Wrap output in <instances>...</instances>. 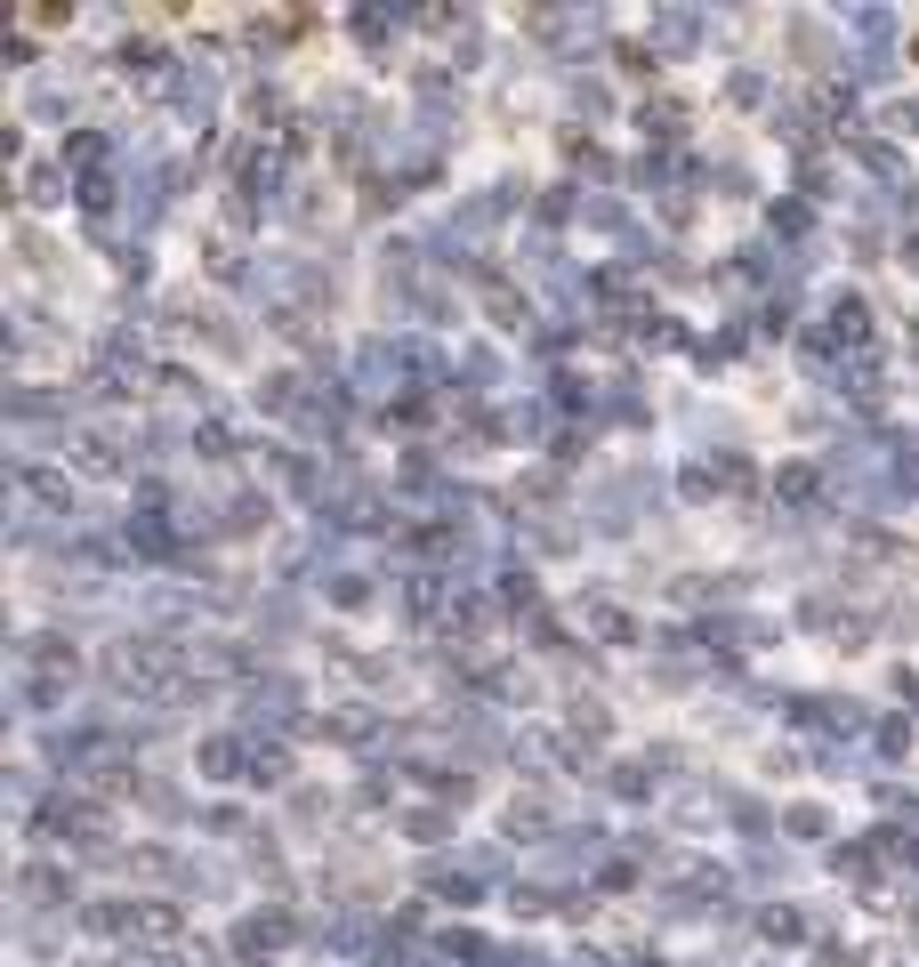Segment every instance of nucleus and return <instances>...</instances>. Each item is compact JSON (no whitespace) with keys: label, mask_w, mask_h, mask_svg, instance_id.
I'll return each mask as SVG.
<instances>
[{"label":"nucleus","mask_w":919,"mask_h":967,"mask_svg":"<svg viewBox=\"0 0 919 967\" xmlns=\"http://www.w3.org/2000/svg\"><path fill=\"white\" fill-rule=\"evenodd\" d=\"M323 596H331V605H347V613H363V605H372V572H363V565L323 572Z\"/></svg>","instance_id":"f257e3e1"},{"label":"nucleus","mask_w":919,"mask_h":967,"mask_svg":"<svg viewBox=\"0 0 919 967\" xmlns=\"http://www.w3.org/2000/svg\"><path fill=\"white\" fill-rule=\"evenodd\" d=\"M766 97H774V73H759V65L726 73V106H766Z\"/></svg>","instance_id":"f03ea898"},{"label":"nucleus","mask_w":919,"mask_h":967,"mask_svg":"<svg viewBox=\"0 0 919 967\" xmlns=\"http://www.w3.org/2000/svg\"><path fill=\"white\" fill-rule=\"evenodd\" d=\"M565 726H573V734H597V742H605V734H613V710L597 702V693H573V702H565Z\"/></svg>","instance_id":"7ed1b4c3"},{"label":"nucleus","mask_w":919,"mask_h":967,"mask_svg":"<svg viewBox=\"0 0 919 967\" xmlns=\"http://www.w3.org/2000/svg\"><path fill=\"white\" fill-rule=\"evenodd\" d=\"M565 97H573L581 113H613V106H621V97H613V81H597V73H573V81H565Z\"/></svg>","instance_id":"20e7f679"},{"label":"nucleus","mask_w":919,"mask_h":967,"mask_svg":"<svg viewBox=\"0 0 919 967\" xmlns=\"http://www.w3.org/2000/svg\"><path fill=\"white\" fill-rule=\"evenodd\" d=\"M783 831H799L807 847H814V838L831 831V807H814V798H799V807H783Z\"/></svg>","instance_id":"39448f33"},{"label":"nucleus","mask_w":919,"mask_h":967,"mask_svg":"<svg viewBox=\"0 0 919 967\" xmlns=\"http://www.w3.org/2000/svg\"><path fill=\"white\" fill-rule=\"evenodd\" d=\"M759 928H766L774 943H799V935H807V911H799V903H774V911H759Z\"/></svg>","instance_id":"423d86ee"},{"label":"nucleus","mask_w":919,"mask_h":967,"mask_svg":"<svg viewBox=\"0 0 919 967\" xmlns=\"http://www.w3.org/2000/svg\"><path fill=\"white\" fill-rule=\"evenodd\" d=\"M25 202H33V210H57V202H65V170H33L25 178Z\"/></svg>","instance_id":"0eeeda50"},{"label":"nucleus","mask_w":919,"mask_h":967,"mask_svg":"<svg viewBox=\"0 0 919 967\" xmlns=\"http://www.w3.org/2000/svg\"><path fill=\"white\" fill-rule=\"evenodd\" d=\"M871 742H880V758H904V750H911V717H895V710H887L880 726H871Z\"/></svg>","instance_id":"6e6552de"},{"label":"nucleus","mask_w":919,"mask_h":967,"mask_svg":"<svg viewBox=\"0 0 919 967\" xmlns=\"http://www.w3.org/2000/svg\"><path fill=\"white\" fill-rule=\"evenodd\" d=\"M742 862H750V879H790V855L783 847H750Z\"/></svg>","instance_id":"1a4fd4ad"},{"label":"nucleus","mask_w":919,"mask_h":967,"mask_svg":"<svg viewBox=\"0 0 919 967\" xmlns=\"http://www.w3.org/2000/svg\"><path fill=\"white\" fill-rule=\"evenodd\" d=\"M403 831H412V838H420V847H436V838H444V831H452V822H444V814H403Z\"/></svg>","instance_id":"9d476101"}]
</instances>
